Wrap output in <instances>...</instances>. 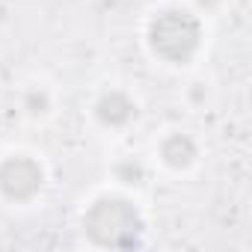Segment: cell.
Masks as SVG:
<instances>
[{
    "label": "cell",
    "mask_w": 252,
    "mask_h": 252,
    "mask_svg": "<svg viewBox=\"0 0 252 252\" xmlns=\"http://www.w3.org/2000/svg\"><path fill=\"white\" fill-rule=\"evenodd\" d=\"M143 217L125 196H98L83 214V231L95 246L134 249L143 240Z\"/></svg>",
    "instance_id": "cell-1"
},
{
    "label": "cell",
    "mask_w": 252,
    "mask_h": 252,
    "mask_svg": "<svg viewBox=\"0 0 252 252\" xmlns=\"http://www.w3.org/2000/svg\"><path fill=\"white\" fill-rule=\"evenodd\" d=\"M149 45L160 60L172 65H184L196 57L202 45V24L187 9H178V6L160 9L149 21Z\"/></svg>",
    "instance_id": "cell-2"
},
{
    "label": "cell",
    "mask_w": 252,
    "mask_h": 252,
    "mask_svg": "<svg viewBox=\"0 0 252 252\" xmlns=\"http://www.w3.org/2000/svg\"><path fill=\"white\" fill-rule=\"evenodd\" d=\"M45 184V169L30 155H9L0 160V193L9 202H30Z\"/></svg>",
    "instance_id": "cell-3"
},
{
    "label": "cell",
    "mask_w": 252,
    "mask_h": 252,
    "mask_svg": "<svg viewBox=\"0 0 252 252\" xmlns=\"http://www.w3.org/2000/svg\"><path fill=\"white\" fill-rule=\"evenodd\" d=\"M92 113L104 128H122V125H128L137 116V101L122 89H107L98 95Z\"/></svg>",
    "instance_id": "cell-4"
},
{
    "label": "cell",
    "mask_w": 252,
    "mask_h": 252,
    "mask_svg": "<svg viewBox=\"0 0 252 252\" xmlns=\"http://www.w3.org/2000/svg\"><path fill=\"white\" fill-rule=\"evenodd\" d=\"M196 155H199V149H196L193 137H187V134H169V137L160 143V160H163L169 169H178V172H181V169L193 166Z\"/></svg>",
    "instance_id": "cell-5"
},
{
    "label": "cell",
    "mask_w": 252,
    "mask_h": 252,
    "mask_svg": "<svg viewBox=\"0 0 252 252\" xmlns=\"http://www.w3.org/2000/svg\"><path fill=\"white\" fill-rule=\"evenodd\" d=\"M116 178L122 184H128V187H140L146 181V166L137 160V158H125L119 166H116Z\"/></svg>",
    "instance_id": "cell-6"
},
{
    "label": "cell",
    "mask_w": 252,
    "mask_h": 252,
    "mask_svg": "<svg viewBox=\"0 0 252 252\" xmlns=\"http://www.w3.org/2000/svg\"><path fill=\"white\" fill-rule=\"evenodd\" d=\"M24 110L30 113V116H45L48 110H51V95L45 92V89H30L27 95H24Z\"/></svg>",
    "instance_id": "cell-7"
}]
</instances>
